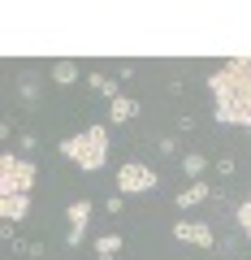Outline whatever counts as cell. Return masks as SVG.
<instances>
[{
    "instance_id": "20",
    "label": "cell",
    "mask_w": 251,
    "mask_h": 260,
    "mask_svg": "<svg viewBox=\"0 0 251 260\" xmlns=\"http://www.w3.org/2000/svg\"><path fill=\"white\" fill-rule=\"evenodd\" d=\"M18 143H22V152H35V148H39V139H35V135H22Z\"/></svg>"
},
{
    "instance_id": "11",
    "label": "cell",
    "mask_w": 251,
    "mask_h": 260,
    "mask_svg": "<svg viewBox=\"0 0 251 260\" xmlns=\"http://www.w3.org/2000/svg\"><path fill=\"white\" fill-rule=\"evenodd\" d=\"M26 213H30V195H13V200H0V217H5L9 225H18Z\"/></svg>"
},
{
    "instance_id": "3",
    "label": "cell",
    "mask_w": 251,
    "mask_h": 260,
    "mask_svg": "<svg viewBox=\"0 0 251 260\" xmlns=\"http://www.w3.org/2000/svg\"><path fill=\"white\" fill-rule=\"evenodd\" d=\"M35 186V165L26 156H13L5 152L0 156V200H13V195H30Z\"/></svg>"
},
{
    "instance_id": "4",
    "label": "cell",
    "mask_w": 251,
    "mask_h": 260,
    "mask_svg": "<svg viewBox=\"0 0 251 260\" xmlns=\"http://www.w3.org/2000/svg\"><path fill=\"white\" fill-rule=\"evenodd\" d=\"M160 186V174L152 165H139V160H130V165L117 169V195H148Z\"/></svg>"
},
{
    "instance_id": "17",
    "label": "cell",
    "mask_w": 251,
    "mask_h": 260,
    "mask_svg": "<svg viewBox=\"0 0 251 260\" xmlns=\"http://www.w3.org/2000/svg\"><path fill=\"white\" fill-rule=\"evenodd\" d=\"M212 169H217V178H234L238 160H234V156H217V160H212Z\"/></svg>"
},
{
    "instance_id": "6",
    "label": "cell",
    "mask_w": 251,
    "mask_h": 260,
    "mask_svg": "<svg viewBox=\"0 0 251 260\" xmlns=\"http://www.w3.org/2000/svg\"><path fill=\"white\" fill-rule=\"evenodd\" d=\"M65 221H69L65 247H78V243H83V234H87V225H91V200H74V204L65 208Z\"/></svg>"
},
{
    "instance_id": "1",
    "label": "cell",
    "mask_w": 251,
    "mask_h": 260,
    "mask_svg": "<svg viewBox=\"0 0 251 260\" xmlns=\"http://www.w3.org/2000/svg\"><path fill=\"white\" fill-rule=\"evenodd\" d=\"M212 91V117L217 126H242L251 135V56H230V61L208 78Z\"/></svg>"
},
{
    "instance_id": "13",
    "label": "cell",
    "mask_w": 251,
    "mask_h": 260,
    "mask_svg": "<svg viewBox=\"0 0 251 260\" xmlns=\"http://www.w3.org/2000/svg\"><path fill=\"white\" fill-rule=\"evenodd\" d=\"M121 247H126L121 234H100V239H95V260H117Z\"/></svg>"
},
{
    "instance_id": "16",
    "label": "cell",
    "mask_w": 251,
    "mask_h": 260,
    "mask_svg": "<svg viewBox=\"0 0 251 260\" xmlns=\"http://www.w3.org/2000/svg\"><path fill=\"white\" fill-rule=\"evenodd\" d=\"M177 148H182L177 135H160V139H156V152H160V156H177Z\"/></svg>"
},
{
    "instance_id": "18",
    "label": "cell",
    "mask_w": 251,
    "mask_h": 260,
    "mask_svg": "<svg viewBox=\"0 0 251 260\" xmlns=\"http://www.w3.org/2000/svg\"><path fill=\"white\" fill-rule=\"evenodd\" d=\"M104 208H109V213H113V217H117V213H121V208H126V195H117V191H113V195H109V200H104Z\"/></svg>"
},
{
    "instance_id": "9",
    "label": "cell",
    "mask_w": 251,
    "mask_h": 260,
    "mask_svg": "<svg viewBox=\"0 0 251 260\" xmlns=\"http://www.w3.org/2000/svg\"><path fill=\"white\" fill-rule=\"evenodd\" d=\"M139 117V100H130V95H117V100L109 104V121L113 126H126V121Z\"/></svg>"
},
{
    "instance_id": "12",
    "label": "cell",
    "mask_w": 251,
    "mask_h": 260,
    "mask_svg": "<svg viewBox=\"0 0 251 260\" xmlns=\"http://www.w3.org/2000/svg\"><path fill=\"white\" fill-rule=\"evenodd\" d=\"M18 95H22L26 109H30V104H39V95H44V78H39V74H22L18 78Z\"/></svg>"
},
{
    "instance_id": "2",
    "label": "cell",
    "mask_w": 251,
    "mask_h": 260,
    "mask_svg": "<svg viewBox=\"0 0 251 260\" xmlns=\"http://www.w3.org/2000/svg\"><path fill=\"white\" fill-rule=\"evenodd\" d=\"M61 156L69 160V165L87 169V174H95V169L109 165V126H83L78 135H69V139H61Z\"/></svg>"
},
{
    "instance_id": "21",
    "label": "cell",
    "mask_w": 251,
    "mask_h": 260,
    "mask_svg": "<svg viewBox=\"0 0 251 260\" xmlns=\"http://www.w3.org/2000/svg\"><path fill=\"white\" fill-rule=\"evenodd\" d=\"M208 260H217V256H208Z\"/></svg>"
},
{
    "instance_id": "7",
    "label": "cell",
    "mask_w": 251,
    "mask_h": 260,
    "mask_svg": "<svg viewBox=\"0 0 251 260\" xmlns=\"http://www.w3.org/2000/svg\"><path fill=\"white\" fill-rule=\"evenodd\" d=\"M212 195H217V191H212V182H186L182 191L173 195V204H177V208H182V213H186V208L204 204V200H212Z\"/></svg>"
},
{
    "instance_id": "19",
    "label": "cell",
    "mask_w": 251,
    "mask_h": 260,
    "mask_svg": "<svg viewBox=\"0 0 251 260\" xmlns=\"http://www.w3.org/2000/svg\"><path fill=\"white\" fill-rule=\"evenodd\" d=\"M191 130H195V117H191V113H182V117H177V135H191Z\"/></svg>"
},
{
    "instance_id": "5",
    "label": "cell",
    "mask_w": 251,
    "mask_h": 260,
    "mask_svg": "<svg viewBox=\"0 0 251 260\" xmlns=\"http://www.w3.org/2000/svg\"><path fill=\"white\" fill-rule=\"evenodd\" d=\"M173 239L177 243H191V247H199V251H212L217 247L212 225H208V221H186V217H177V221H173Z\"/></svg>"
},
{
    "instance_id": "8",
    "label": "cell",
    "mask_w": 251,
    "mask_h": 260,
    "mask_svg": "<svg viewBox=\"0 0 251 260\" xmlns=\"http://www.w3.org/2000/svg\"><path fill=\"white\" fill-rule=\"evenodd\" d=\"M177 165H182L186 182H204V174H208V156L204 152H186V156H177Z\"/></svg>"
},
{
    "instance_id": "15",
    "label": "cell",
    "mask_w": 251,
    "mask_h": 260,
    "mask_svg": "<svg viewBox=\"0 0 251 260\" xmlns=\"http://www.w3.org/2000/svg\"><path fill=\"white\" fill-rule=\"evenodd\" d=\"M234 221H238V234H242V239L251 243V195L242 200L238 208H234Z\"/></svg>"
},
{
    "instance_id": "14",
    "label": "cell",
    "mask_w": 251,
    "mask_h": 260,
    "mask_svg": "<svg viewBox=\"0 0 251 260\" xmlns=\"http://www.w3.org/2000/svg\"><path fill=\"white\" fill-rule=\"evenodd\" d=\"M87 83H91V87H95V91H100L109 104L121 95V91H117V83H121V78H109V74H87Z\"/></svg>"
},
{
    "instance_id": "10",
    "label": "cell",
    "mask_w": 251,
    "mask_h": 260,
    "mask_svg": "<svg viewBox=\"0 0 251 260\" xmlns=\"http://www.w3.org/2000/svg\"><path fill=\"white\" fill-rule=\"evenodd\" d=\"M48 78H52L56 87H74L78 78H83V70H78V61H69V56H65V61H56L52 70H48Z\"/></svg>"
}]
</instances>
